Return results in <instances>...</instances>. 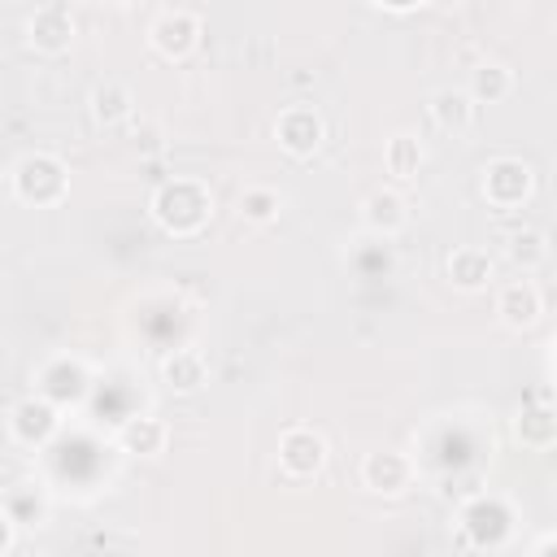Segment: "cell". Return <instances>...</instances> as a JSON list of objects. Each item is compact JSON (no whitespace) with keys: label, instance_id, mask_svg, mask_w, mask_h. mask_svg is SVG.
I'll list each match as a JSON object with an SVG mask.
<instances>
[{"label":"cell","instance_id":"cell-1","mask_svg":"<svg viewBox=\"0 0 557 557\" xmlns=\"http://www.w3.org/2000/svg\"><path fill=\"white\" fill-rule=\"evenodd\" d=\"M209 213H213V196L196 178H174L152 196V218L170 235H196L209 222Z\"/></svg>","mask_w":557,"mask_h":557},{"label":"cell","instance_id":"cell-2","mask_svg":"<svg viewBox=\"0 0 557 557\" xmlns=\"http://www.w3.org/2000/svg\"><path fill=\"white\" fill-rule=\"evenodd\" d=\"M65 187H70L65 165L48 152H35V157L17 161V170H13V191L26 205H57L65 196Z\"/></svg>","mask_w":557,"mask_h":557},{"label":"cell","instance_id":"cell-3","mask_svg":"<svg viewBox=\"0 0 557 557\" xmlns=\"http://www.w3.org/2000/svg\"><path fill=\"white\" fill-rule=\"evenodd\" d=\"M531 165L518 161V157H496L483 165V196L496 205V209H513L531 196Z\"/></svg>","mask_w":557,"mask_h":557},{"label":"cell","instance_id":"cell-4","mask_svg":"<svg viewBox=\"0 0 557 557\" xmlns=\"http://www.w3.org/2000/svg\"><path fill=\"white\" fill-rule=\"evenodd\" d=\"M326 461V440L309 426H287L283 440H278V466L292 474V479H309L318 474Z\"/></svg>","mask_w":557,"mask_h":557},{"label":"cell","instance_id":"cell-5","mask_svg":"<svg viewBox=\"0 0 557 557\" xmlns=\"http://www.w3.org/2000/svg\"><path fill=\"white\" fill-rule=\"evenodd\" d=\"M274 135H278V144H283L292 157H309V152L322 144L326 126H322V113H318V109L292 104V109H283V113L274 117Z\"/></svg>","mask_w":557,"mask_h":557},{"label":"cell","instance_id":"cell-6","mask_svg":"<svg viewBox=\"0 0 557 557\" xmlns=\"http://www.w3.org/2000/svg\"><path fill=\"white\" fill-rule=\"evenodd\" d=\"M148 39H152V48H157L161 57L178 61V57H187V52L200 44V22H196L191 13H183V9H174V13H161V17L152 22Z\"/></svg>","mask_w":557,"mask_h":557},{"label":"cell","instance_id":"cell-7","mask_svg":"<svg viewBox=\"0 0 557 557\" xmlns=\"http://www.w3.org/2000/svg\"><path fill=\"white\" fill-rule=\"evenodd\" d=\"M39 392L52 400V405H74L83 400L87 392V366L78 357H57L39 370Z\"/></svg>","mask_w":557,"mask_h":557},{"label":"cell","instance_id":"cell-8","mask_svg":"<svg viewBox=\"0 0 557 557\" xmlns=\"http://www.w3.org/2000/svg\"><path fill=\"white\" fill-rule=\"evenodd\" d=\"M30 44L39 48V52H65L70 48V39H74V17H70V9L65 4H39L35 13H30Z\"/></svg>","mask_w":557,"mask_h":557},{"label":"cell","instance_id":"cell-9","mask_svg":"<svg viewBox=\"0 0 557 557\" xmlns=\"http://www.w3.org/2000/svg\"><path fill=\"white\" fill-rule=\"evenodd\" d=\"M409 461H405V453H392V448H383V453H370L366 461H361V483L370 487V492H383V496H400L405 487H409Z\"/></svg>","mask_w":557,"mask_h":557},{"label":"cell","instance_id":"cell-10","mask_svg":"<svg viewBox=\"0 0 557 557\" xmlns=\"http://www.w3.org/2000/svg\"><path fill=\"white\" fill-rule=\"evenodd\" d=\"M361 222H366L374 235H396V231H405V222H409V205H405L400 191L374 187V191L361 200Z\"/></svg>","mask_w":557,"mask_h":557},{"label":"cell","instance_id":"cell-11","mask_svg":"<svg viewBox=\"0 0 557 557\" xmlns=\"http://www.w3.org/2000/svg\"><path fill=\"white\" fill-rule=\"evenodd\" d=\"M461 527H466V535H470V544H500L505 535H509V509L496 500V496H487V500H474V505H466V513H461Z\"/></svg>","mask_w":557,"mask_h":557},{"label":"cell","instance_id":"cell-12","mask_svg":"<svg viewBox=\"0 0 557 557\" xmlns=\"http://www.w3.org/2000/svg\"><path fill=\"white\" fill-rule=\"evenodd\" d=\"M496 313H500L505 326L527 331V326L540 318V287H535L531 278H513V283H505L500 296H496Z\"/></svg>","mask_w":557,"mask_h":557},{"label":"cell","instance_id":"cell-13","mask_svg":"<svg viewBox=\"0 0 557 557\" xmlns=\"http://www.w3.org/2000/svg\"><path fill=\"white\" fill-rule=\"evenodd\" d=\"M9 426H13V435H17V440H26V444H44V440L57 431V409H52V400L39 392V396H30V400H17V405H13Z\"/></svg>","mask_w":557,"mask_h":557},{"label":"cell","instance_id":"cell-14","mask_svg":"<svg viewBox=\"0 0 557 557\" xmlns=\"http://www.w3.org/2000/svg\"><path fill=\"white\" fill-rule=\"evenodd\" d=\"M444 265H448V278H453L461 292H479V287H487V278H492V257H487L483 248H474V244L453 248Z\"/></svg>","mask_w":557,"mask_h":557},{"label":"cell","instance_id":"cell-15","mask_svg":"<svg viewBox=\"0 0 557 557\" xmlns=\"http://www.w3.org/2000/svg\"><path fill=\"white\" fill-rule=\"evenodd\" d=\"M474 96L470 91H461V87H440L435 96H431V117H435V126H444V131H466L470 122H474Z\"/></svg>","mask_w":557,"mask_h":557},{"label":"cell","instance_id":"cell-16","mask_svg":"<svg viewBox=\"0 0 557 557\" xmlns=\"http://www.w3.org/2000/svg\"><path fill=\"white\" fill-rule=\"evenodd\" d=\"M87 104H91V117H96L100 126H117V122L131 113V104H135V100H131V91H126L122 83L104 78V83H96V87H91V100H87Z\"/></svg>","mask_w":557,"mask_h":557},{"label":"cell","instance_id":"cell-17","mask_svg":"<svg viewBox=\"0 0 557 557\" xmlns=\"http://www.w3.org/2000/svg\"><path fill=\"white\" fill-rule=\"evenodd\" d=\"M161 374H165V383H170L174 392H196V387L205 383V357H200L196 348H178V352L165 357Z\"/></svg>","mask_w":557,"mask_h":557},{"label":"cell","instance_id":"cell-18","mask_svg":"<svg viewBox=\"0 0 557 557\" xmlns=\"http://www.w3.org/2000/svg\"><path fill=\"white\" fill-rule=\"evenodd\" d=\"M422 139L418 135H409V131H400V135H392L387 139V148H383V161H387V174H396V178H413L418 174V165H422Z\"/></svg>","mask_w":557,"mask_h":557},{"label":"cell","instance_id":"cell-19","mask_svg":"<svg viewBox=\"0 0 557 557\" xmlns=\"http://www.w3.org/2000/svg\"><path fill=\"white\" fill-rule=\"evenodd\" d=\"M505 257H509V265H518V270H535V265L548 257V239H544V231H535V226L513 231V235L505 239Z\"/></svg>","mask_w":557,"mask_h":557},{"label":"cell","instance_id":"cell-20","mask_svg":"<svg viewBox=\"0 0 557 557\" xmlns=\"http://www.w3.org/2000/svg\"><path fill=\"white\" fill-rule=\"evenodd\" d=\"M509 87H513V74H509L505 65H496V61H487V65H479V70L470 74V96H474L479 104H496V100H505Z\"/></svg>","mask_w":557,"mask_h":557},{"label":"cell","instance_id":"cell-21","mask_svg":"<svg viewBox=\"0 0 557 557\" xmlns=\"http://www.w3.org/2000/svg\"><path fill=\"white\" fill-rule=\"evenodd\" d=\"M122 448L126 453H139V457H152L165 448V426L157 418H131L122 426Z\"/></svg>","mask_w":557,"mask_h":557},{"label":"cell","instance_id":"cell-22","mask_svg":"<svg viewBox=\"0 0 557 557\" xmlns=\"http://www.w3.org/2000/svg\"><path fill=\"white\" fill-rule=\"evenodd\" d=\"M513 435L522 444H531V448H548V444H557V413H548V409H522L518 422H513Z\"/></svg>","mask_w":557,"mask_h":557},{"label":"cell","instance_id":"cell-23","mask_svg":"<svg viewBox=\"0 0 557 557\" xmlns=\"http://www.w3.org/2000/svg\"><path fill=\"white\" fill-rule=\"evenodd\" d=\"M278 209H283V196L274 191V187H248L244 196H239V213L248 218V222H274L278 218Z\"/></svg>","mask_w":557,"mask_h":557},{"label":"cell","instance_id":"cell-24","mask_svg":"<svg viewBox=\"0 0 557 557\" xmlns=\"http://www.w3.org/2000/svg\"><path fill=\"white\" fill-rule=\"evenodd\" d=\"M4 513H9L17 527L44 522V496L30 492V487H9V492H4Z\"/></svg>","mask_w":557,"mask_h":557},{"label":"cell","instance_id":"cell-25","mask_svg":"<svg viewBox=\"0 0 557 557\" xmlns=\"http://www.w3.org/2000/svg\"><path fill=\"white\" fill-rule=\"evenodd\" d=\"M535 553H557V535H544V540H535Z\"/></svg>","mask_w":557,"mask_h":557},{"label":"cell","instance_id":"cell-26","mask_svg":"<svg viewBox=\"0 0 557 557\" xmlns=\"http://www.w3.org/2000/svg\"><path fill=\"white\" fill-rule=\"evenodd\" d=\"M379 4H387V9H409V4H418V0H379Z\"/></svg>","mask_w":557,"mask_h":557},{"label":"cell","instance_id":"cell-27","mask_svg":"<svg viewBox=\"0 0 557 557\" xmlns=\"http://www.w3.org/2000/svg\"><path fill=\"white\" fill-rule=\"evenodd\" d=\"M435 4H444V9H448V4H461V0H435Z\"/></svg>","mask_w":557,"mask_h":557}]
</instances>
